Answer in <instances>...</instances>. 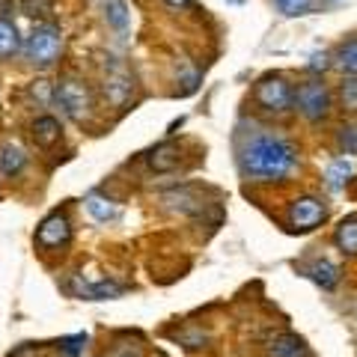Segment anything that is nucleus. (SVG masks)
<instances>
[{
    "label": "nucleus",
    "instance_id": "f257e3e1",
    "mask_svg": "<svg viewBox=\"0 0 357 357\" xmlns=\"http://www.w3.org/2000/svg\"><path fill=\"white\" fill-rule=\"evenodd\" d=\"M298 164V152L292 143L280 137H256L244 149V170L262 182H280Z\"/></svg>",
    "mask_w": 357,
    "mask_h": 357
},
{
    "label": "nucleus",
    "instance_id": "f03ea898",
    "mask_svg": "<svg viewBox=\"0 0 357 357\" xmlns=\"http://www.w3.org/2000/svg\"><path fill=\"white\" fill-rule=\"evenodd\" d=\"M60 51H63V33L54 24H36L24 42L27 60L33 66H39V69H48V66L57 63Z\"/></svg>",
    "mask_w": 357,
    "mask_h": 357
},
{
    "label": "nucleus",
    "instance_id": "7ed1b4c3",
    "mask_svg": "<svg viewBox=\"0 0 357 357\" xmlns=\"http://www.w3.org/2000/svg\"><path fill=\"white\" fill-rule=\"evenodd\" d=\"M54 102L63 107V114L69 119H86L93 114V93L84 81L77 77H63V81L54 84Z\"/></svg>",
    "mask_w": 357,
    "mask_h": 357
},
{
    "label": "nucleus",
    "instance_id": "20e7f679",
    "mask_svg": "<svg viewBox=\"0 0 357 357\" xmlns=\"http://www.w3.org/2000/svg\"><path fill=\"white\" fill-rule=\"evenodd\" d=\"M253 98L265 114H289L295 107V86L283 75H268L256 86Z\"/></svg>",
    "mask_w": 357,
    "mask_h": 357
},
{
    "label": "nucleus",
    "instance_id": "39448f33",
    "mask_svg": "<svg viewBox=\"0 0 357 357\" xmlns=\"http://www.w3.org/2000/svg\"><path fill=\"white\" fill-rule=\"evenodd\" d=\"M331 105H333V96L331 89L321 84V81H304L295 89V107L298 114L310 119V122H319L331 114Z\"/></svg>",
    "mask_w": 357,
    "mask_h": 357
},
{
    "label": "nucleus",
    "instance_id": "423d86ee",
    "mask_svg": "<svg viewBox=\"0 0 357 357\" xmlns=\"http://www.w3.org/2000/svg\"><path fill=\"white\" fill-rule=\"evenodd\" d=\"M72 241V223L66 215H48L42 223H39V229H36V244L45 250H57V248H66V244Z\"/></svg>",
    "mask_w": 357,
    "mask_h": 357
},
{
    "label": "nucleus",
    "instance_id": "0eeeda50",
    "mask_svg": "<svg viewBox=\"0 0 357 357\" xmlns=\"http://www.w3.org/2000/svg\"><path fill=\"white\" fill-rule=\"evenodd\" d=\"M325 218H328V208L316 197H298L292 203V208H289V220H292V227L301 229V232L316 229Z\"/></svg>",
    "mask_w": 357,
    "mask_h": 357
},
{
    "label": "nucleus",
    "instance_id": "6e6552de",
    "mask_svg": "<svg viewBox=\"0 0 357 357\" xmlns=\"http://www.w3.org/2000/svg\"><path fill=\"white\" fill-rule=\"evenodd\" d=\"M131 89H134V81H131L128 69L122 63H110V69L105 72V93H107V98L114 105H126Z\"/></svg>",
    "mask_w": 357,
    "mask_h": 357
},
{
    "label": "nucleus",
    "instance_id": "1a4fd4ad",
    "mask_svg": "<svg viewBox=\"0 0 357 357\" xmlns=\"http://www.w3.org/2000/svg\"><path fill=\"white\" fill-rule=\"evenodd\" d=\"M27 167V152L21 149V146H15V143H6L3 149H0V173L3 176H18L21 170Z\"/></svg>",
    "mask_w": 357,
    "mask_h": 357
},
{
    "label": "nucleus",
    "instance_id": "9d476101",
    "mask_svg": "<svg viewBox=\"0 0 357 357\" xmlns=\"http://www.w3.org/2000/svg\"><path fill=\"white\" fill-rule=\"evenodd\" d=\"M30 131H33V140H36L39 146H54V143L60 140V134H63L60 122L54 119V116H39L30 126Z\"/></svg>",
    "mask_w": 357,
    "mask_h": 357
},
{
    "label": "nucleus",
    "instance_id": "9b49d317",
    "mask_svg": "<svg viewBox=\"0 0 357 357\" xmlns=\"http://www.w3.org/2000/svg\"><path fill=\"white\" fill-rule=\"evenodd\" d=\"M178 161H182V155H178V149L173 146V143H161V146H155L149 152V167L158 173H167V170H176Z\"/></svg>",
    "mask_w": 357,
    "mask_h": 357
},
{
    "label": "nucleus",
    "instance_id": "f8f14e48",
    "mask_svg": "<svg viewBox=\"0 0 357 357\" xmlns=\"http://www.w3.org/2000/svg\"><path fill=\"white\" fill-rule=\"evenodd\" d=\"M86 211H89V215H93L98 223L116 220V215H119V208H116L114 199H107V197H102V194H89V197H86Z\"/></svg>",
    "mask_w": 357,
    "mask_h": 357
},
{
    "label": "nucleus",
    "instance_id": "ddd939ff",
    "mask_svg": "<svg viewBox=\"0 0 357 357\" xmlns=\"http://www.w3.org/2000/svg\"><path fill=\"white\" fill-rule=\"evenodd\" d=\"M268 354H271V357H304L307 349H304V342H301L295 333H283V337H277L271 342Z\"/></svg>",
    "mask_w": 357,
    "mask_h": 357
},
{
    "label": "nucleus",
    "instance_id": "4468645a",
    "mask_svg": "<svg viewBox=\"0 0 357 357\" xmlns=\"http://www.w3.org/2000/svg\"><path fill=\"white\" fill-rule=\"evenodd\" d=\"M333 241H337V248L342 253L357 256V218L342 220L340 227H337V236H333Z\"/></svg>",
    "mask_w": 357,
    "mask_h": 357
},
{
    "label": "nucleus",
    "instance_id": "2eb2a0df",
    "mask_svg": "<svg viewBox=\"0 0 357 357\" xmlns=\"http://www.w3.org/2000/svg\"><path fill=\"white\" fill-rule=\"evenodd\" d=\"M333 63L342 75H357V36L340 45L337 54H333Z\"/></svg>",
    "mask_w": 357,
    "mask_h": 357
},
{
    "label": "nucleus",
    "instance_id": "dca6fc26",
    "mask_svg": "<svg viewBox=\"0 0 357 357\" xmlns=\"http://www.w3.org/2000/svg\"><path fill=\"white\" fill-rule=\"evenodd\" d=\"M18 48H21V39H18L15 24L6 18H0V60H9Z\"/></svg>",
    "mask_w": 357,
    "mask_h": 357
},
{
    "label": "nucleus",
    "instance_id": "f3484780",
    "mask_svg": "<svg viewBox=\"0 0 357 357\" xmlns=\"http://www.w3.org/2000/svg\"><path fill=\"white\" fill-rule=\"evenodd\" d=\"M310 277H312V280H316L321 289H328V292H331V289L340 283V268L331 265V262H316V265L310 268Z\"/></svg>",
    "mask_w": 357,
    "mask_h": 357
},
{
    "label": "nucleus",
    "instance_id": "a211bd4d",
    "mask_svg": "<svg viewBox=\"0 0 357 357\" xmlns=\"http://www.w3.org/2000/svg\"><path fill=\"white\" fill-rule=\"evenodd\" d=\"M351 176H354V164H351V161H345V158L333 161V164L328 167V185H331V188H342Z\"/></svg>",
    "mask_w": 357,
    "mask_h": 357
},
{
    "label": "nucleus",
    "instance_id": "6ab92c4d",
    "mask_svg": "<svg viewBox=\"0 0 357 357\" xmlns=\"http://www.w3.org/2000/svg\"><path fill=\"white\" fill-rule=\"evenodd\" d=\"M105 15H107V21H110V24H114L116 30H126V27H128V9H126V3H122V0H110Z\"/></svg>",
    "mask_w": 357,
    "mask_h": 357
},
{
    "label": "nucleus",
    "instance_id": "aec40b11",
    "mask_svg": "<svg viewBox=\"0 0 357 357\" xmlns=\"http://www.w3.org/2000/svg\"><path fill=\"white\" fill-rule=\"evenodd\" d=\"M277 9H280L283 15L289 18H295V15H307L310 9H312V0H274Z\"/></svg>",
    "mask_w": 357,
    "mask_h": 357
},
{
    "label": "nucleus",
    "instance_id": "412c9836",
    "mask_svg": "<svg viewBox=\"0 0 357 357\" xmlns=\"http://www.w3.org/2000/svg\"><path fill=\"white\" fill-rule=\"evenodd\" d=\"M86 342V337L84 333H77V337H69V340H63V351L69 354V357H75L77 351H81V345Z\"/></svg>",
    "mask_w": 357,
    "mask_h": 357
},
{
    "label": "nucleus",
    "instance_id": "4be33fe9",
    "mask_svg": "<svg viewBox=\"0 0 357 357\" xmlns=\"http://www.w3.org/2000/svg\"><path fill=\"white\" fill-rule=\"evenodd\" d=\"M342 96H345V105H349V107H357V81L342 84Z\"/></svg>",
    "mask_w": 357,
    "mask_h": 357
},
{
    "label": "nucleus",
    "instance_id": "5701e85b",
    "mask_svg": "<svg viewBox=\"0 0 357 357\" xmlns=\"http://www.w3.org/2000/svg\"><path fill=\"white\" fill-rule=\"evenodd\" d=\"M310 69H312V72H319V69L325 72V69H328V54H312V63H310Z\"/></svg>",
    "mask_w": 357,
    "mask_h": 357
},
{
    "label": "nucleus",
    "instance_id": "b1692460",
    "mask_svg": "<svg viewBox=\"0 0 357 357\" xmlns=\"http://www.w3.org/2000/svg\"><path fill=\"white\" fill-rule=\"evenodd\" d=\"M167 9H173V13H182V9L191 6V0H164Z\"/></svg>",
    "mask_w": 357,
    "mask_h": 357
},
{
    "label": "nucleus",
    "instance_id": "393cba45",
    "mask_svg": "<svg viewBox=\"0 0 357 357\" xmlns=\"http://www.w3.org/2000/svg\"><path fill=\"white\" fill-rule=\"evenodd\" d=\"M345 134H342V146H345V143H349V146H351V152H357V137H354V128H342Z\"/></svg>",
    "mask_w": 357,
    "mask_h": 357
}]
</instances>
